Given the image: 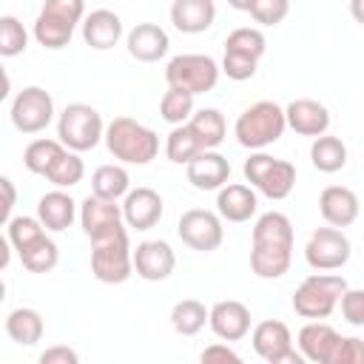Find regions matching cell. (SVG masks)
<instances>
[{
    "mask_svg": "<svg viewBox=\"0 0 364 364\" xmlns=\"http://www.w3.org/2000/svg\"><path fill=\"white\" fill-rule=\"evenodd\" d=\"M28 46V31L14 14H0V57H20Z\"/></svg>",
    "mask_w": 364,
    "mask_h": 364,
    "instance_id": "8d00e7d4",
    "label": "cell"
},
{
    "mask_svg": "<svg viewBox=\"0 0 364 364\" xmlns=\"http://www.w3.org/2000/svg\"><path fill=\"white\" fill-rule=\"evenodd\" d=\"M245 179L250 182L247 188H256L259 193H264L267 199H287L293 185H296V165L290 159H276L270 154H250L242 165Z\"/></svg>",
    "mask_w": 364,
    "mask_h": 364,
    "instance_id": "52a82bcc",
    "label": "cell"
},
{
    "mask_svg": "<svg viewBox=\"0 0 364 364\" xmlns=\"http://www.w3.org/2000/svg\"><path fill=\"white\" fill-rule=\"evenodd\" d=\"M74 216H77V202H74L65 191H48V193H43L40 202H37V222H40L46 230L60 233V230L71 228Z\"/></svg>",
    "mask_w": 364,
    "mask_h": 364,
    "instance_id": "cb8c5ba5",
    "label": "cell"
},
{
    "mask_svg": "<svg viewBox=\"0 0 364 364\" xmlns=\"http://www.w3.org/2000/svg\"><path fill=\"white\" fill-rule=\"evenodd\" d=\"M105 148L114 159L125 165H148L159 154V136L148 125L136 122L134 117H114L105 125Z\"/></svg>",
    "mask_w": 364,
    "mask_h": 364,
    "instance_id": "7a4b0ae2",
    "label": "cell"
},
{
    "mask_svg": "<svg viewBox=\"0 0 364 364\" xmlns=\"http://www.w3.org/2000/svg\"><path fill=\"white\" fill-rule=\"evenodd\" d=\"M91 273L102 282V284H122L131 279L134 264H131V242H128V230L119 228L117 233L91 242Z\"/></svg>",
    "mask_w": 364,
    "mask_h": 364,
    "instance_id": "9c48e42d",
    "label": "cell"
},
{
    "mask_svg": "<svg viewBox=\"0 0 364 364\" xmlns=\"http://www.w3.org/2000/svg\"><path fill=\"white\" fill-rule=\"evenodd\" d=\"M310 162L321 173H336L347 165V145L338 136H330V134L316 136L313 145H310Z\"/></svg>",
    "mask_w": 364,
    "mask_h": 364,
    "instance_id": "f546056e",
    "label": "cell"
},
{
    "mask_svg": "<svg viewBox=\"0 0 364 364\" xmlns=\"http://www.w3.org/2000/svg\"><path fill=\"white\" fill-rule=\"evenodd\" d=\"M65 154V148L60 145V139H34V142H28V148H26V154H23V165L31 171V173H40V176H46L48 171H51V165L60 159Z\"/></svg>",
    "mask_w": 364,
    "mask_h": 364,
    "instance_id": "d6a6232c",
    "label": "cell"
},
{
    "mask_svg": "<svg viewBox=\"0 0 364 364\" xmlns=\"http://www.w3.org/2000/svg\"><path fill=\"white\" fill-rule=\"evenodd\" d=\"M216 20V3L213 0H173L171 6V23L182 34H199L208 31Z\"/></svg>",
    "mask_w": 364,
    "mask_h": 364,
    "instance_id": "603a6c76",
    "label": "cell"
},
{
    "mask_svg": "<svg viewBox=\"0 0 364 364\" xmlns=\"http://www.w3.org/2000/svg\"><path fill=\"white\" fill-rule=\"evenodd\" d=\"M80 225L91 242H100V239H105L122 228V210L117 202L88 196L80 205Z\"/></svg>",
    "mask_w": 364,
    "mask_h": 364,
    "instance_id": "5bb4252c",
    "label": "cell"
},
{
    "mask_svg": "<svg viewBox=\"0 0 364 364\" xmlns=\"http://www.w3.org/2000/svg\"><path fill=\"white\" fill-rule=\"evenodd\" d=\"M43 316L34 310V307H17L6 316V333L14 344H23V347H31L43 338Z\"/></svg>",
    "mask_w": 364,
    "mask_h": 364,
    "instance_id": "83f0119b",
    "label": "cell"
},
{
    "mask_svg": "<svg viewBox=\"0 0 364 364\" xmlns=\"http://www.w3.org/2000/svg\"><path fill=\"white\" fill-rule=\"evenodd\" d=\"M119 210H122V219L128 228L151 230L162 219V196L154 188H134L125 193Z\"/></svg>",
    "mask_w": 364,
    "mask_h": 364,
    "instance_id": "2e32d148",
    "label": "cell"
},
{
    "mask_svg": "<svg viewBox=\"0 0 364 364\" xmlns=\"http://www.w3.org/2000/svg\"><path fill=\"white\" fill-rule=\"evenodd\" d=\"M185 125L191 128V134L196 136V142L202 145V151H213L225 139V134H228V122H225L222 111H216V108H199V111H193Z\"/></svg>",
    "mask_w": 364,
    "mask_h": 364,
    "instance_id": "4316f807",
    "label": "cell"
},
{
    "mask_svg": "<svg viewBox=\"0 0 364 364\" xmlns=\"http://www.w3.org/2000/svg\"><path fill=\"white\" fill-rule=\"evenodd\" d=\"M125 46H128V54L139 63H156L168 54V31L156 23H136L128 37H125Z\"/></svg>",
    "mask_w": 364,
    "mask_h": 364,
    "instance_id": "d6986e66",
    "label": "cell"
},
{
    "mask_svg": "<svg viewBox=\"0 0 364 364\" xmlns=\"http://www.w3.org/2000/svg\"><path fill=\"white\" fill-rule=\"evenodd\" d=\"M9 262H11V245H9V239L0 233V270H6Z\"/></svg>",
    "mask_w": 364,
    "mask_h": 364,
    "instance_id": "c3c4849f",
    "label": "cell"
},
{
    "mask_svg": "<svg viewBox=\"0 0 364 364\" xmlns=\"http://www.w3.org/2000/svg\"><path fill=\"white\" fill-rule=\"evenodd\" d=\"M3 299H6V282L0 279V304H3Z\"/></svg>",
    "mask_w": 364,
    "mask_h": 364,
    "instance_id": "f907efd6",
    "label": "cell"
},
{
    "mask_svg": "<svg viewBox=\"0 0 364 364\" xmlns=\"http://www.w3.org/2000/svg\"><path fill=\"white\" fill-rule=\"evenodd\" d=\"M37 364H80V355L68 344H54V347H46L40 353Z\"/></svg>",
    "mask_w": 364,
    "mask_h": 364,
    "instance_id": "bcb514c9",
    "label": "cell"
},
{
    "mask_svg": "<svg viewBox=\"0 0 364 364\" xmlns=\"http://www.w3.org/2000/svg\"><path fill=\"white\" fill-rule=\"evenodd\" d=\"M122 37V20L117 11L111 9H94L82 17V40L97 48V51H108L119 43Z\"/></svg>",
    "mask_w": 364,
    "mask_h": 364,
    "instance_id": "ffe728a7",
    "label": "cell"
},
{
    "mask_svg": "<svg viewBox=\"0 0 364 364\" xmlns=\"http://www.w3.org/2000/svg\"><path fill=\"white\" fill-rule=\"evenodd\" d=\"M267 51V40L259 28H250V26H242V28H233L225 40V54H239V57H247L253 63H259Z\"/></svg>",
    "mask_w": 364,
    "mask_h": 364,
    "instance_id": "4dcf8cb0",
    "label": "cell"
},
{
    "mask_svg": "<svg viewBox=\"0 0 364 364\" xmlns=\"http://www.w3.org/2000/svg\"><path fill=\"white\" fill-rule=\"evenodd\" d=\"M208 324V310L196 299H182L171 307V327L179 336H196Z\"/></svg>",
    "mask_w": 364,
    "mask_h": 364,
    "instance_id": "1f68e13d",
    "label": "cell"
},
{
    "mask_svg": "<svg viewBox=\"0 0 364 364\" xmlns=\"http://www.w3.org/2000/svg\"><path fill=\"white\" fill-rule=\"evenodd\" d=\"M82 176H85V162L80 159V154H71V151H65L46 173V179L57 188H74L82 182Z\"/></svg>",
    "mask_w": 364,
    "mask_h": 364,
    "instance_id": "d590c367",
    "label": "cell"
},
{
    "mask_svg": "<svg viewBox=\"0 0 364 364\" xmlns=\"http://www.w3.org/2000/svg\"><path fill=\"white\" fill-rule=\"evenodd\" d=\"M14 205H17V188H14V182H11L9 176L0 173V228H3L6 222H11Z\"/></svg>",
    "mask_w": 364,
    "mask_h": 364,
    "instance_id": "f6af8a7d",
    "label": "cell"
},
{
    "mask_svg": "<svg viewBox=\"0 0 364 364\" xmlns=\"http://www.w3.org/2000/svg\"><path fill=\"white\" fill-rule=\"evenodd\" d=\"M208 324L216 333V338L239 341L250 333V310H247V304H242L236 299H225L208 310Z\"/></svg>",
    "mask_w": 364,
    "mask_h": 364,
    "instance_id": "9a60e30c",
    "label": "cell"
},
{
    "mask_svg": "<svg viewBox=\"0 0 364 364\" xmlns=\"http://www.w3.org/2000/svg\"><path fill=\"white\" fill-rule=\"evenodd\" d=\"M347 287L350 284L341 273H310L293 293V310L301 318L321 321V318L333 316V310Z\"/></svg>",
    "mask_w": 364,
    "mask_h": 364,
    "instance_id": "277c9868",
    "label": "cell"
},
{
    "mask_svg": "<svg viewBox=\"0 0 364 364\" xmlns=\"http://www.w3.org/2000/svg\"><path fill=\"white\" fill-rule=\"evenodd\" d=\"M233 6L247 11L262 26H279L287 17V11H290L287 0H250V3H233Z\"/></svg>",
    "mask_w": 364,
    "mask_h": 364,
    "instance_id": "f35d334b",
    "label": "cell"
},
{
    "mask_svg": "<svg viewBox=\"0 0 364 364\" xmlns=\"http://www.w3.org/2000/svg\"><path fill=\"white\" fill-rule=\"evenodd\" d=\"M256 65H259V63H253V60H247V57L225 54V57H222V68H219V71H225L230 80L242 82V80H250V77L256 74Z\"/></svg>",
    "mask_w": 364,
    "mask_h": 364,
    "instance_id": "7bdbcfd3",
    "label": "cell"
},
{
    "mask_svg": "<svg viewBox=\"0 0 364 364\" xmlns=\"http://www.w3.org/2000/svg\"><path fill=\"white\" fill-rule=\"evenodd\" d=\"M165 154H168L171 162H176V165H188L193 156L202 154V145L196 142V136L191 134L188 125H176V128H171V134H168Z\"/></svg>",
    "mask_w": 364,
    "mask_h": 364,
    "instance_id": "e575fe53",
    "label": "cell"
},
{
    "mask_svg": "<svg viewBox=\"0 0 364 364\" xmlns=\"http://www.w3.org/2000/svg\"><path fill=\"white\" fill-rule=\"evenodd\" d=\"M350 239L336 228H316L304 245V259L313 270H338L350 259Z\"/></svg>",
    "mask_w": 364,
    "mask_h": 364,
    "instance_id": "7c38bea8",
    "label": "cell"
},
{
    "mask_svg": "<svg viewBox=\"0 0 364 364\" xmlns=\"http://www.w3.org/2000/svg\"><path fill=\"white\" fill-rule=\"evenodd\" d=\"M82 17H85L82 0H46L34 20V40L51 51L65 48Z\"/></svg>",
    "mask_w": 364,
    "mask_h": 364,
    "instance_id": "5b68a950",
    "label": "cell"
},
{
    "mask_svg": "<svg viewBox=\"0 0 364 364\" xmlns=\"http://www.w3.org/2000/svg\"><path fill=\"white\" fill-rule=\"evenodd\" d=\"M338 301H341V313H344V318H347L353 327H361V324H364V290H358V287H347L344 296H341Z\"/></svg>",
    "mask_w": 364,
    "mask_h": 364,
    "instance_id": "b9f144b4",
    "label": "cell"
},
{
    "mask_svg": "<svg viewBox=\"0 0 364 364\" xmlns=\"http://www.w3.org/2000/svg\"><path fill=\"white\" fill-rule=\"evenodd\" d=\"M159 114H162V119L171 122L173 128H176V125H185V122L191 119V114H193V97L185 94V91H179V88H168V91L162 94Z\"/></svg>",
    "mask_w": 364,
    "mask_h": 364,
    "instance_id": "74e56055",
    "label": "cell"
},
{
    "mask_svg": "<svg viewBox=\"0 0 364 364\" xmlns=\"http://www.w3.org/2000/svg\"><path fill=\"white\" fill-rule=\"evenodd\" d=\"M284 125L293 128L296 134L301 136H324L327 128H330V111L327 105H321L318 100H293L287 108H284Z\"/></svg>",
    "mask_w": 364,
    "mask_h": 364,
    "instance_id": "e0dca14e",
    "label": "cell"
},
{
    "mask_svg": "<svg viewBox=\"0 0 364 364\" xmlns=\"http://www.w3.org/2000/svg\"><path fill=\"white\" fill-rule=\"evenodd\" d=\"M318 210L330 228L341 230L358 219V196L344 185H327L318 196Z\"/></svg>",
    "mask_w": 364,
    "mask_h": 364,
    "instance_id": "ac0fdd59",
    "label": "cell"
},
{
    "mask_svg": "<svg viewBox=\"0 0 364 364\" xmlns=\"http://www.w3.org/2000/svg\"><path fill=\"white\" fill-rule=\"evenodd\" d=\"M267 364H307V358L299 353V350H284V353H279V355H273Z\"/></svg>",
    "mask_w": 364,
    "mask_h": 364,
    "instance_id": "7dc6e473",
    "label": "cell"
},
{
    "mask_svg": "<svg viewBox=\"0 0 364 364\" xmlns=\"http://www.w3.org/2000/svg\"><path fill=\"white\" fill-rule=\"evenodd\" d=\"M20 262H23V267H26L28 273H48V270L57 267V262H60V250H57L54 239L40 236L37 242H31V245L20 253Z\"/></svg>",
    "mask_w": 364,
    "mask_h": 364,
    "instance_id": "836d02e7",
    "label": "cell"
},
{
    "mask_svg": "<svg viewBox=\"0 0 364 364\" xmlns=\"http://www.w3.org/2000/svg\"><path fill=\"white\" fill-rule=\"evenodd\" d=\"M128 191H131V176L122 165H100L91 176V196H97V199L117 202Z\"/></svg>",
    "mask_w": 364,
    "mask_h": 364,
    "instance_id": "f1b7e54d",
    "label": "cell"
},
{
    "mask_svg": "<svg viewBox=\"0 0 364 364\" xmlns=\"http://www.w3.org/2000/svg\"><path fill=\"white\" fill-rule=\"evenodd\" d=\"M9 91H11V80H9V71H6V65L0 63V102L9 97Z\"/></svg>",
    "mask_w": 364,
    "mask_h": 364,
    "instance_id": "681fc988",
    "label": "cell"
},
{
    "mask_svg": "<svg viewBox=\"0 0 364 364\" xmlns=\"http://www.w3.org/2000/svg\"><path fill=\"white\" fill-rule=\"evenodd\" d=\"M9 117L20 134H40L54 119V100L43 85H26L14 94Z\"/></svg>",
    "mask_w": 364,
    "mask_h": 364,
    "instance_id": "30bf717a",
    "label": "cell"
},
{
    "mask_svg": "<svg viewBox=\"0 0 364 364\" xmlns=\"http://www.w3.org/2000/svg\"><path fill=\"white\" fill-rule=\"evenodd\" d=\"M250 267L259 279H282L293 262V225L282 210H267L256 219L250 236Z\"/></svg>",
    "mask_w": 364,
    "mask_h": 364,
    "instance_id": "6da1fadb",
    "label": "cell"
},
{
    "mask_svg": "<svg viewBox=\"0 0 364 364\" xmlns=\"http://www.w3.org/2000/svg\"><path fill=\"white\" fill-rule=\"evenodd\" d=\"M131 264L136 270L139 279L145 282H162L173 273L176 267V256L173 247L162 239H145L136 245V250H131Z\"/></svg>",
    "mask_w": 364,
    "mask_h": 364,
    "instance_id": "4fadbf2b",
    "label": "cell"
},
{
    "mask_svg": "<svg viewBox=\"0 0 364 364\" xmlns=\"http://www.w3.org/2000/svg\"><path fill=\"white\" fill-rule=\"evenodd\" d=\"M105 134V122L100 117L97 108L85 105V102H71L63 108L60 119H57V136L60 145L71 154H82L100 145Z\"/></svg>",
    "mask_w": 364,
    "mask_h": 364,
    "instance_id": "8992f818",
    "label": "cell"
},
{
    "mask_svg": "<svg viewBox=\"0 0 364 364\" xmlns=\"http://www.w3.org/2000/svg\"><path fill=\"white\" fill-rule=\"evenodd\" d=\"M338 341V333L327 324V321H310L299 330V353L313 361V364H324L327 353L333 350V344Z\"/></svg>",
    "mask_w": 364,
    "mask_h": 364,
    "instance_id": "484cf974",
    "label": "cell"
},
{
    "mask_svg": "<svg viewBox=\"0 0 364 364\" xmlns=\"http://www.w3.org/2000/svg\"><path fill=\"white\" fill-rule=\"evenodd\" d=\"M165 82L191 97L213 91L219 82V63L208 54H176L165 65Z\"/></svg>",
    "mask_w": 364,
    "mask_h": 364,
    "instance_id": "ba28073f",
    "label": "cell"
},
{
    "mask_svg": "<svg viewBox=\"0 0 364 364\" xmlns=\"http://www.w3.org/2000/svg\"><path fill=\"white\" fill-rule=\"evenodd\" d=\"M176 233L179 239L191 247V250H199V253H210L222 245L225 239V228H222V219L213 213V210H205V208H191L179 216V225H176Z\"/></svg>",
    "mask_w": 364,
    "mask_h": 364,
    "instance_id": "8fae6325",
    "label": "cell"
},
{
    "mask_svg": "<svg viewBox=\"0 0 364 364\" xmlns=\"http://www.w3.org/2000/svg\"><path fill=\"white\" fill-rule=\"evenodd\" d=\"M40 236H46V228L37 222V216H14L9 222V245L11 250L23 253L31 242H37Z\"/></svg>",
    "mask_w": 364,
    "mask_h": 364,
    "instance_id": "ab89813d",
    "label": "cell"
},
{
    "mask_svg": "<svg viewBox=\"0 0 364 364\" xmlns=\"http://www.w3.org/2000/svg\"><path fill=\"white\" fill-rule=\"evenodd\" d=\"M228 176H230V162L216 151H202L188 162V182L196 191H219L222 185H228Z\"/></svg>",
    "mask_w": 364,
    "mask_h": 364,
    "instance_id": "44dd1931",
    "label": "cell"
},
{
    "mask_svg": "<svg viewBox=\"0 0 364 364\" xmlns=\"http://www.w3.org/2000/svg\"><path fill=\"white\" fill-rule=\"evenodd\" d=\"M259 208L256 191L242 185V182H230L222 185L216 193V216L225 222H247Z\"/></svg>",
    "mask_w": 364,
    "mask_h": 364,
    "instance_id": "7402d4cb",
    "label": "cell"
},
{
    "mask_svg": "<svg viewBox=\"0 0 364 364\" xmlns=\"http://www.w3.org/2000/svg\"><path fill=\"white\" fill-rule=\"evenodd\" d=\"M199 364H245V361L228 344H208L202 350V355H199Z\"/></svg>",
    "mask_w": 364,
    "mask_h": 364,
    "instance_id": "ee69618b",
    "label": "cell"
},
{
    "mask_svg": "<svg viewBox=\"0 0 364 364\" xmlns=\"http://www.w3.org/2000/svg\"><path fill=\"white\" fill-rule=\"evenodd\" d=\"M324 364H364V341L358 336H338Z\"/></svg>",
    "mask_w": 364,
    "mask_h": 364,
    "instance_id": "60d3db41",
    "label": "cell"
},
{
    "mask_svg": "<svg viewBox=\"0 0 364 364\" xmlns=\"http://www.w3.org/2000/svg\"><path fill=\"white\" fill-rule=\"evenodd\" d=\"M250 341H253L256 355H262L264 361H270L273 355H279V353H284V350H290V347H293L290 327H287L284 321H279V318L259 321V324L253 327Z\"/></svg>",
    "mask_w": 364,
    "mask_h": 364,
    "instance_id": "d4e9b609",
    "label": "cell"
},
{
    "mask_svg": "<svg viewBox=\"0 0 364 364\" xmlns=\"http://www.w3.org/2000/svg\"><path fill=\"white\" fill-rule=\"evenodd\" d=\"M284 128H287L284 125V108L276 105L273 100H259L239 114L233 134H236L242 148L262 151V148L273 145L276 139H282Z\"/></svg>",
    "mask_w": 364,
    "mask_h": 364,
    "instance_id": "3957f363",
    "label": "cell"
}]
</instances>
